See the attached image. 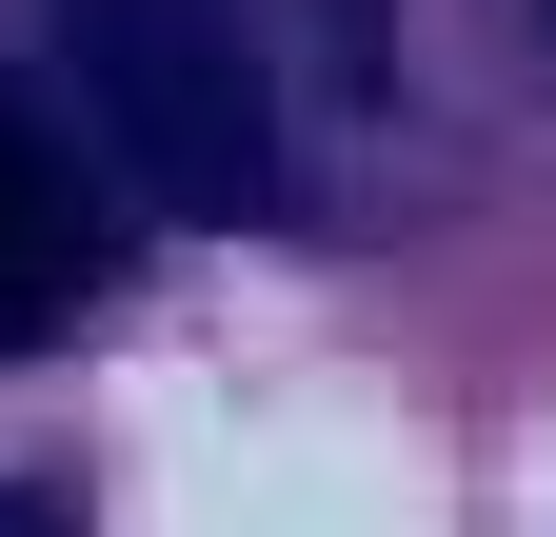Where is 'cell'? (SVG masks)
Returning <instances> with one entry per match:
<instances>
[{"mask_svg": "<svg viewBox=\"0 0 556 537\" xmlns=\"http://www.w3.org/2000/svg\"><path fill=\"white\" fill-rule=\"evenodd\" d=\"M60 60H80L100 160L160 199V220H278V60L239 0H60Z\"/></svg>", "mask_w": 556, "mask_h": 537, "instance_id": "1", "label": "cell"}, {"mask_svg": "<svg viewBox=\"0 0 556 537\" xmlns=\"http://www.w3.org/2000/svg\"><path fill=\"white\" fill-rule=\"evenodd\" d=\"M100 239H119V220H100V179L60 160L21 100H0V359H21V339H60V319L100 299Z\"/></svg>", "mask_w": 556, "mask_h": 537, "instance_id": "2", "label": "cell"}, {"mask_svg": "<svg viewBox=\"0 0 556 537\" xmlns=\"http://www.w3.org/2000/svg\"><path fill=\"white\" fill-rule=\"evenodd\" d=\"M0 537H80V517H60V498H40V478H0Z\"/></svg>", "mask_w": 556, "mask_h": 537, "instance_id": "3", "label": "cell"}]
</instances>
